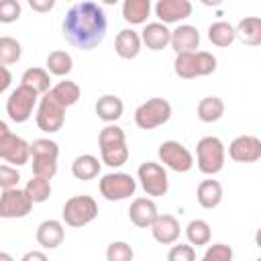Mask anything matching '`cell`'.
<instances>
[{
	"label": "cell",
	"instance_id": "obj_1",
	"mask_svg": "<svg viewBox=\"0 0 261 261\" xmlns=\"http://www.w3.org/2000/svg\"><path fill=\"white\" fill-rule=\"evenodd\" d=\"M106 29H108L106 12L100 4L92 0H82L71 4L61 22L65 41L82 51H90L98 47L106 37Z\"/></svg>",
	"mask_w": 261,
	"mask_h": 261
},
{
	"label": "cell",
	"instance_id": "obj_2",
	"mask_svg": "<svg viewBox=\"0 0 261 261\" xmlns=\"http://www.w3.org/2000/svg\"><path fill=\"white\" fill-rule=\"evenodd\" d=\"M173 71L181 80L204 77L216 71V57L208 51H192V53H177L173 61Z\"/></svg>",
	"mask_w": 261,
	"mask_h": 261
},
{
	"label": "cell",
	"instance_id": "obj_3",
	"mask_svg": "<svg viewBox=\"0 0 261 261\" xmlns=\"http://www.w3.org/2000/svg\"><path fill=\"white\" fill-rule=\"evenodd\" d=\"M224 159H226V151L224 145L218 137H202L196 145V165L204 175H216L218 171H222L224 167Z\"/></svg>",
	"mask_w": 261,
	"mask_h": 261
},
{
	"label": "cell",
	"instance_id": "obj_4",
	"mask_svg": "<svg viewBox=\"0 0 261 261\" xmlns=\"http://www.w3.org/2000/svg\"><path fill=\"white\" fill-rule=\"evenodd\" d=\"M57 157L59 147L51 139H35L31 143V159H33V175L53 179L57 173Z\"/></svg>",
	"mask_w": 261,
	"mask_h": 261
},
{
	"label": "cell",
	"instance_id": "obj_5",
	"mask_svg": "<svg viewBox=\"0 0 261 261\" xmlns=\"http://www.w3.org/2000/svg\"><path fill=\"white\" fill-rule=\"evenodd\" d=\"M96 216H98V204L92 196H86V194L71 196L63 204V212H61L63 222L71 228H82V226L90 224Z\"/></svg>",
	"mask_w": 261,
	"mask_h": 261
},
{
	"label": "cell",
	"instance_id": "obj_6",
	"mask_svg": "<svg viewBox=\"0 0 261 261\" xmlns=\"http://www.w3.org/2000/svg\"><path fill=\"white\" fill-rule=\"evenodd\" d=\"M171 118V104L165 98H149L135 110V124L141 130H153Z\"/></svg>",
	"mask_w": 261,
	"mask_h": 261
},
{
	"label": "cell",
	"instance_id": "obj_7",
	"mask_svg": "<svg viewBox=\"0 0 261 261\" xmlns=\"http://www.w3.org/2000/svg\"><path fill=\"white\" fill-rule=\"evenodd\" d=\"M37 126L45 133H57L61 130L65 122V108L47 92L37 102V114H35Z\"/></svg>",
	"mask_w": 261,
	"mask_h": 261
},
{
	"label": "cell",
	"instance_id": "obj_8",
	"mask_svg": "<svg viewBox=\"0 0 261 261\" xmlns=\"http://www.w3.org/2000/svg\"><path fill=\"white\" fill-rule=\"evenodd\" d=\"M135 192H137V179L130 173L114 171V173L102 175V179H100V194L108 202L126 200L130 196H135Z\"/></svg>",
	"mask_w": 261,
	"mask_h": 261
},
{
	"label": "cell",
	"instance_id": "obj_9",
	"mask_svg": "<svg viewBox=\"0 0 261 261\" xmlns=\"http://www.w3.org/2000/svg\"><path fill=\"white\" fill-rule=\"evenodd\" d=\"M137 177L141 181V188L145 190L147 196L159 198L165 196L169 190V179H167V171L161 163L155 161H145L139 165L137 169Z\"/></svg>",
	"mask_w": 261,
	"mask_h": 261
},
{
	"label": "cell",
	"instance_id": "obj_10",
	"mask_svg": "<svg viewBox=\"0 0 261 261\" xmlns=\"http://www.w3.org/2000/svg\"><path fill=\"white\" fill-rule=\"evenodd\" d=\"M39 102V94H35L33 90L18 86L16 90L10 92L8 100H6V114L10 120L14 122H27L35 110Z\"/></svg>",
	"mask_w": 261,
	"mask_h": 261
},
{
	"label": "cell",
	"instance_id": "obj_11",
	"mask_svg": "<svg viewBox=\"0 0 261 261\" xmlns=\"http://www.w3.org/2000/svg\"><path fill=\"white\" fill-rule=\"evenodd\" d=\"M159 161L175 173H186L194 167V157L179 141H163L157 149Z\"/></svg>",
	"mask_w": 261,
	"mask_h": 261
},
{
	"label": "cell",
	"instance_id": "obj_12",
	"mask_svg": "<svg viewBox=\"0 0 261 261\" xmlns=\"http://www.w3.org/2000/svg\"><path fill=\"white\" fill-rule=\"evenodd\" d=\"M33 210V202L24 190L12 188L0 194V218H24Z\"/></svg>",
	"mask_w": 261,
	"mask_h": 261
},
{
	"label": "cell",
	"instance_id": "obj_13",
	"mask_svg": "<svg viewBox=\"0 0 261 261\" xmlns=\"http://www.w3.org/2000/svg\"><path fill=\"white\" fill-rule=\"evenodd\" d=\"M0 159L8 161L12 167L24 165L31 159V143H27L22 137H16L12 133L4 135L0 139Z\"/></svg>",
	"mask_w": 261,
	"mask_h": 261
},
{
	"label": "cell",
	"instance_id": "obj_14",
	"mask_svg": "<svg viewBox=\"0 0 261 261\" xmlns=\"http://www.w3.org/2000/svg\"><path fill=\"white\" fill-rule=\"evenodd\" d=\"M228 157L237 163H255L261 159V141L253 135H241L228 145Z\"/></svg>",
	"mask_w": 261,
	"mask_h": 261
},
{
	"label": "cell",
	"instance_id": "obj_15",
	"mask_svg": "<svg viewBox=\"0 0 261 261\" xmlns=\"http://www.w3.org/2000/svg\"><path fill=\"white\" fill-rule=\"evenodd\" d=\"M190 14H192L190 0H157V4H155V16L165 27L188 18Z\"/></svg>",
	"mask_w": 261,
	"mask_h": 261
},
{
	"label": "cell",
	"instance_id": "obj_16",
	"mask_svg": "<svg viewBox=\"0 0 261 261\" xmlns=\"http://www.w3.org/2000/svg\"><path fill=\"white\" fill-rule=\"evenodd\" d=\"M149 228H151L153 239L161 245H173L179 239V232H181L179 222L173 214H159Z\"/></svg>",
	"mask_w": 261,
	"mask_h": 261
},
{
	"label": "cell",
	"instance_id": "obj_17",
	"mask_svg": "<svg viewBox=\"0 0 261 261\" xmlns=\"http://www.w3.org/2000/svg\"><path fill=\"white\" fill-rule=\"evenodd\" d=\"M157 216H159V212L151 198H135L128 208V218L139 228H149Z\"/></svg>",
	"mask_w": 261,
	"mask_h": 261
},
{
	"label": "cell",
	"instance_id": "obj_18",
	"mask_svg": "<svg viewBox=\"0 0 261 261\" xmlns=\"http://www.w3.org/2000/svg\"><path fill=\"white\" fill-rule=\"evenodd\" d=\"M171 49L177 53H192L198 49L200 45V33L196 27L192 24H179L177 29L171 31V41H169Z\"/></svg>",
	"mask_w": 261,
	"mask_h": 261
},
{
	"label": "cell",
	"instance_id": "obj_19",
	"mask_svg": "<svg viewBox=\"0 0 261 261\" xmlns=\"http://www.w3.org/2000/svg\"><path fill=\"white\" fill-rule=\"evenodd\" d=\"M65 239V228L59 220H43L39 226H37V243L43 247V249H57Z\"/></svg>",
	"mask_w": 261,
	"mask_h": 261
},
{
	"label": "cell",
	"instance_id": "obj_20",
	"mask_svg": "<svg viewBox=\"0 0 261 261\" xmlns=\"http://www.w3.org/2000/svg\"><path fill=\"white\" fill-rule=\"evenodd\" d=\"M169 41H171V31L161 22H147L145 29L141 31V43H145L147 49L151 51L165 49Z\"/></svg>",
	"mask_w": 261,
	"mask_h": 261
},
{
	"label": "cell",
	"instance_id": "obj_21",
	"mask_svg": "<svg viewBox=\"0 0 261 261\" xmlns=\"http://www.w3.org/2000/svg\"><path fill=\"white\" fill-rule=\"evenodd\" d=\"M141 35L133 29H122L118 31L114 39V51L120 59H135L141 53Z\"/></svg>",
	"mask_w": 261,
	"mask_h": 261
},
{
	"label": "cell",
	"instance_id": "obj_22",
	"mask_svg": "<svg viewBox=\"0 0 261 261\" xmlns=\"http://www.w3.org/2000/svg\"><path fill=\"white\" fill-rule=\"evenodd\" d=\"M122 110H124V104L114 94H104L96 102V114H98V118L104 120V122H108V124H114L122 116Z\"/></svg>",
	"mask_w": 261,
	"mask_h": 261
},
{
	"label": "cell",
	"instance_id": "obj_23",
	"mask_svg": "<svg viewBox=\"0 0 261 261\" xmlns=\"http://www.w3.org/2000/svg\"><path fill=\"white\" fill-rule=\"evenodd\" d=\"M196 200L206 210L216 208L222 202V186H220V181H216V179H204V181H200L198 184V190H196Z\"/></svg>",
	"mask_w": 261,
	"mask_h": 261
},
{
	"label": "cell",
	"instance_id": "obj_24",
	"mask_svg": "<svg viewBox=\"0 0 261 261\" xmlns=\"http://www.w3.org/2000/svg\"><path fill=\"white\" fill-rule=\"evenodd\" d=\"M234 35L249 47L261 45V18L259 16H245L234 27Z\"/></svg>",
	"mask_w": 261,
	"mask_h": 261
},
{
	"label": "cell",
	"instance_id": "obj_25",
	"mask_svg": "<svg viewBox=\"0 0 261 261\" xmlns=\"http://www.w3.org/2000/svg\"><path fill=\"white\" fill-rule=\"evenodd\" d=\"M20 86L33 90L35 94L43 96L51 90V77H49V71L43 69V67H29L22 77H20Z\"/></svg>",
	"mask_w": 261,
	"mask_h": 261
},
{
	"label": "cell",
	"instance_id": "obj_26",
	"mask_svg": "<svg viewBox=\"0 0 261 261\" xmlns=\"http://www.w3.org/2000/svg\"><path fill=\"white\" fill-rule=\"evenodd\" d=\"M71 173L75 179H82V181H90L94 177H98L100 173V161L98 157L90 155V153H84V155H77L71 163Z\"/></svg>",
	"mask_w": 261,
	"mask_h": 261
},
{
	"label": "cell",
	"instance_id": "obj_27",
	"mask_svg": "<svg viewBox=\"0 0 261 261\" xmlns=\"http://www.w3.org/2000/svg\"><path fill=\"white\" fill-rule=\"evenodd\" d=\"M151 14L149 0H124L122 2V18L128 24H145Z\"/></svg>",
	"mask_w": 261,
	"mask_h": 261
},
{
	"label": "cell",
	"instance_id": "obj_28",
	"mask_svg": "<svg viewBox=\"0 0 261 261\" xmlns=\"http://www.w3.org/2000/svg\"><path fill=\"white\" fill-rule=\"evenodd\" d=\"M49 94H51L63 108H69V106H73V104L80 100L82 90H80V86H77L75 82H71V80H63V82L51 86Z\"/></svg>",
	"mask_w": 261,
	"mask_h": 261
},
{
	"label": "cell",
	"instance_id": "obj_29",
	"mask_svg": "<svg viewBox=\"0 0 261 261\" xmlns=\"http://www.w3.org/2000/svg\"><path fill=\"white\" fill-rule=\"evenodd\" d=\"M196 112H198V118L202 122H216L224 114V102L218 96H206L198 102Z\"/></svg>",
	"mask_w": 261,
	"mask_h": 261
},
{
	"label": "cell",
	"instance_id": "obj_30",
	"mask_svg": "<svg viewBox=\"0 0 261 261\" xmlns=\"http://www.w3.org/2000/svg\"><path fill=\"white\" fill-rule=\"evenodd\" d=\"M208 39L212 45L216 47H228L234 43L237 35H234V27L226 20H216L208 27Z\"/></svg>",
	"mask_w": 261,
	"mask_h": 261
},
{
	"label": "cell",
	"instance_id": "obj_31",
	"mask_svg": "<svg viewBox=\"0 0 261 261\" xmlns=\"http://www.w3.org/2000/svg\"><path fill=\"white\" fill-rule=\"evenodd\" d=\"M73 69V59L67 51H61V49H55L47 55V71L53 73V75H67L69 71Z\"/></svg>",
	"mask_w": 261,
	"mask_h": 261
},
{
	"label": "cell",
	"instance_id": "obj_32",
	"mask_svg": "<svg viewBox=\"0 0 261 261\" xmlns=\"http://www.w3.org/2000/svg\"><path fill=\"white\" fill-rule=\"evenodd\" d=\"M186 237L190 241V245L194 247H202V245H208L210 239H212V230H210V224L202 218H196V220H190V224L186 226Z\"/></svg>",
	"mask_w": 261,
	"mask_h": 261
},
{
	"label": "cell",
	"instance_id": "obj_33",
	"mask_svg": "<svg viewBox=\"0 0 261 261\" xmlns=\"http://www.w3.org/2000/svg\"><path fill=\"white\" fill-rule=\"evenodd\" d=\"M24 192H27V196L31 198L33 204L47 202L49 196H51V181L45 179V177H37V175H33V177L27 181Z\"/></svg>",
	"mask_w": 261,
	"mask_h": 261
},
{
	"label": "cell",
	"instance_id": "obj_34",
	"mask_svg": "<svg viewBox=\"0 0 261 261\" xmlns=\"http://www.w3.org/2000/svg\"><path fill=\"white\" fill-rule=\"evenodd\" d=\"M100 155H102V163L104 165H108V167H120L128 159V147H126V143L104 147V149H100Z\"/></svg>",
	"mask_w": 261,
	"mask_h": 261
},
{
	"label": "cell",
	"instance_id": "obj_35",
	"mask_svg": "<svg viewBox=\"0 0 261 261\" xmlns=\"http://www.w3.org/2000/svg\"><path fill=\"white\" fill-rule=\"evenodd\" d=\"M22 47L12 37H0V65H12L20 59Z\"/></svg>",
	"mask_w": 261,
	"mask_h": 261
},
{
	"label": "cell",
	"instance_id": "obj_36",
	"mask_svg": "<svg viewBox=\"0 0 261 261\" xmlns=\"http://www.w3.org/2000/svg\"><path fill=\"white\" fill-rule=\"evenodd\" d=\"M120 143H126V135L124 130L118 126V124H106L100 135H98V145L100 149L104 147H112V145H120Z\"/></svg>",
	"mask_w": 261,
	"mask_h": 261
},
{
	"label": "cell",
	"instance_id": "obj_37",
	"mask_svg": "<svg viewBox=\"0 0 261 261\" xmlns=\"http://www.w3.org/2000/svg\"><path fill=\"white\" fill-rule=\"evenodd\" d=\"M135 251L124 241H112L106 247V261H133Z\"/></svg>",
	"mask_w": 261,
	"mask_h": 261
},
{
	"label": "cell",
	"instance_id": "obj_38",
	"mask_svg": "<svg viewBox=\"0 0 261 261\" xmlns=\"http://www.w3.org/2000/svg\"><path fill=\"white\" fill-rule=\"evenodd\" d=\"M20 2L18 0H0V22L10 24L20 18Z\"/></svg>",
	"mask_w": 261,
	"mask_h": 261
},
{
	"label": "cell",
	"instance_id": "obj_39",
	"mask_svg": "<svg viewBox=\"0 0 261 261\" xmlns=\"http://www.w3.org/2000/svg\"><path fill=\"white\" fill-rule=\"evenodd\" d=\"M202 261H232V249L230 245H224V243L210 245L202 255Z\"/></svg>",
	"mask_w": 261,
	"mask_h": 261
},
{
	"label": "cell",
	"instance_id": "obj_40",
	"mask_svg": "<svg viewBox=\"0 0 261 261\" xmlns=\"http://www.w3.org/2000/svg\"><path fill=\"white\" fill-rule=\"evenodd\" d=\"M18 181H20V173L16 167L12 165H0V190H12V188H18Z\"/></svg>",
	"mask_w": 261,
	"mask_h": 261
},
{
	"label": "cell",
	"instance_id": "obj_41",
	"mask_svg": "<svg viewBox=\"0 0 261 261\" xmlns=\"http://www.w3.org/2000/svg\"><path fill=\"white\" fill-rule=\"evenodd\" d=\"M167 261H196V249L192 245H173L167 253Z\"/></svg>",
	"mask_w": 261,
	"mask_h": 261
},
{
	"label": "cell",
	"instance_id": "obj_42",
	"mask_svg": "<svg viewBox=\"0 0 261 261\" xmlns=\"http://www.w3.org/2000/svg\"><path fill=\"white\" fill-rule=\"evenodd\" d=\"M29 6L35 12H49L55 6V0H29Z\"/></svg>",
	"mask_w": 261,
	"mask_h": 261
},
{
	"label": "cell",
	"instance_id": "obj_43",
	"mask_svg": "<svg viewBox=\"0 0 261 261\" xmlns=\"http://www.w3.org/2000/svg\"><path fill=\"white\" fill-rule=\"evenodd\" d=\"M10 84H12V73H10V69H8L6 65H0V94L6 92V90L10 88Z\"/></svg>",
	"mask_w": 261,
	"mask_h": 261
},
{
	"label": "cell",
	"instance_id": "obj_44",
	"mask_svg": "<svg viewBox=\"0 0 261 261\" xmlns=\"http://www.w3.org/2000/svg\"><path fill=\"white\" fill-rule=\"evenodd\" d=\"M20 261H49V259H47V255L43 251H29V253L22 255Z\"/></svg>",
	"mask_w": 261,
	"mask_h": 261
},
{
	"label": "cell",
	"instance_id": "obj_45",
	"mask_svg": "<svg viewBox=\"0 0 261 261\" xmlns=\"http://www.w3.org/2000/svg\"><path fill=\"white\" fill-rule=\"evenodd\" d=\"M10 133V128H8V124L4 122V120H0V139L4 137V135H8Z\"/></svg>",
	"mask_w": 261,
	"mask_h": 261
},
{
	"label": "cell",
	"instance_id": "obj_46",
	"mask_svg": "<svg viewBox=\"0 0 261 261\" xmlns=\"http://www.w3.org/2000/svg\"><path fill=\"white\" fill-rule=\"evenodd\" d=\"M0 261H14V257L10 253H6V251H0Z\"/></svg>",
	"mask_w": 261,
	"mask_h": 261
},
{
	"label": "cell",
	"instance_id": "obj_47",
	"mask_svg": "<svg viewBox=\"0 0 261 261\" xmlns=\"http://www.w3.org/2000/svg\"><path fill=\"white\" fill-rule=\"evenodd\" d=\"M257 261H261V259H257Z\"/></svg>",
	"mask_w": 261,
	"mask_h": 261
}]
</instances>
